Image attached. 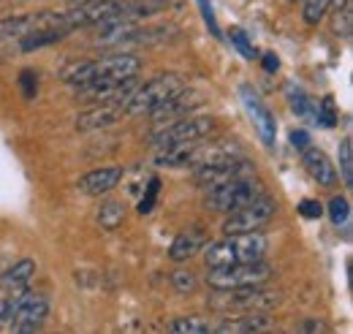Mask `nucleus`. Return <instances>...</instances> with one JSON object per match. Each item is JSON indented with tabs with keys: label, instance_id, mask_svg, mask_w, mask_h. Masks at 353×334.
<instances>
[{
	"label": "nucleus",
	"instance_id": "nucleus-1",
	"mask_svg": "<svg viewBox=\"0 0 353 334\" xmlns=\"http://www.w3.org/2000/svg\"><path fill=\"white\" fill-rule=\"evenodd\" d=\"M141 63L136 55H109V57H95V60H79V63H71L60 71V79L65 84H74V87H82V84L92 82H106V79H125L139 74Z\"/></svg>",
	"mask_w": 353,
	"mask_h": 334
},
{
	"label": "nucleus",
	"instance_id": "nucleus-2",
	"mask_svg": "<svg viewBox=\"0 0 353 334\" xmlns=\"http://www.w3.org/2000/svg\"><path fill=\"white\" fill-rule=\"evenodd\" d=\"M272 277V266L261 261H245V264H231V266H215L207 275V286L212 291H234V288H248V286H264Z\"/></svg>",
	"mask_w": 353,
	"mask_h": 334
},
{
	"label": "nucleus",
	"instance_id": "nucleus-3",
	"mask_svg": "<svg viewBox=\"0 0 353 334\" xmlns=\"http://www.w3.org/2000/svg\"><path fill=\"white\" fill-rule=\"evenodd\" d=\"M261 193H266L261 188V182L253 177H242V179H231V182H223L215 188H207V196H204V207L212 209V212H234V209L250 204L253 199H259Z\"/></svg>",
	"mask_w": 353,
	"mask_h": 334
},
{
	"label": "nucleus",
	"instance_id": "nucleus-4",
	"mask_svg": "<svg viewBox=\"0 0 353 334\" xmlns=\"http://www.w3.org/2000/svg\"><path fill=\"white\" fill-rule=\"evenodd\" d=\"M182 87H185V79L179 74H158L133 90L131 98L125 101V115H150L155 106L169 101Z\"/></svg>",
	"mask_w": 353,
	"mask_h": 334
},
{
	"label": "nucleus",
	"instance_id": "nucleus-5",
	"mask_svg": "<svg viewBox=\"0 0 353 334\" xmlns=\"http://www.w3.org/2000/svg\"><path fill=\"white\" fill-rule=\"evenodd\" d=\"M283 302L280 291H264L261 286L234 288V291H218L212 299V307L218 310H236V313H269Z\"/></svg>",
	"mask_w": 353,
	"mask_h": 334
},
{
	"label": "nucleus",
	"instance_id": "nucleus-6",
	"mask_svg": "<svg viewBox=\"0 0 353 334\" xmlns=\"http://www.w3.org/2000/svg\"><path fill=\"white\" fill-rule=\"evenodd\" d=\"M49 28H65V11H33V14H17V17H6L0 19V41L8 39H25L30 33L49 30ZM71 33V30H68Z\"/></svg>",
	"mask_w": 353,
	"mask_h": 334
},
{
	"label": "nucleus",
	"instance_id": "nucleus-7",
	"mask_svg": "<svg viewBox=\"0 0 353 334\" xmlns=\"http://www.w3.org/2000/svg\"><path fill=\"white\" fill-rule=\"evenodd\" d=\"M274 212H277V202H274L272 196L261 193V196L253 199L250 204L228 212V217H225V223H223V231H225V237H228V234L259 231L261 226H266V223L274 217Z\"/></svg>",
	"mask_w": 353,
	"mask_h": 334
},
{
	"label": "nucleus",
	"instance_id": "nucleus-8",
	"mask_svg": "<svg viewBox=\"0 0 353 334\" xmlns=\"http://www.w3.org/2000/svg\"><path fill=\"white\" fill-rule=\"evenodd\" d=\"M215 130V120L212 117H199V115H185L176 117L172 123H163L150 139L155 147H166L174 141H190V139H204Z\"/></svg>",
	"mask_w": 353,
	"mask_h": 334
},
{
	"label": "nucleus",
	"instance_id": "nucleus-9",
	"mask_svg": "<svg viewBox=\"0 0 353 334\" xmlns=\"http://www.w3.org/2000/svg\"><path fill=\"white\" fill-rule=\"evenodd\" d=\"M46 315H49V302L44 293L22 288L17 293V310L11 318V329L14 332H39L44 326Z\"/></svg>",
	"mask_w": 353,
	"mask_h": 334
},
{
	"label": "nucleus",
	"instance_id": "nucleus-10",
	"mask_svg": "<svg viewBox=\"0 0 353 334\" xmlns=\"http://www.w3.org/2000/svg\"><path fill=\"white\" fill-rule=\"evenodd\" d=\"M136 74L125 79H106V82H92L77 87V101H92V104H120L125 109V101L136 90Z\"/></svg>",
	"mask_w": 353,
	"mask_h": 334
},
{
	"label": "nucleus",
	"instance_id": "nucleus-11",
	"mask_svg": "<svg viewBox=\"0 0 353 334\" xmlns=\"http://www.w3.org/2000/svg\"><path fill=\"white\" fill-rule=\"evenodd\" d=\"M256 166L245 158H231V161H218V164H204L196 166V182L201 188H215L231 179H242V177H253Z\"/></svg>",
	"mask_w": 353,
	"mask_h": 334
},
{
	"label": "nucleus",
	"instance_id": "nucleus-12",
	"mask_svg": "<svg viewBox=\"0 0 353 334\" xmlns=\"http://www.w3.org/2000/svg\"><path fill=\"white\" fill-rule=\"evenodd\" d=\"M204 101H207V95H204V92L182 87V90H179L176 95H172L169 101H163L161 106H155V109L150 112V117H152L158 126H163V123H172V120H176V117L190 115V112H193V109H199Z\"/></svg>",
	"mask_w": 353,
	"mask_h": 334
},
{
	"label": "nucleus",
	"instance_id": "nucleus-13",
	"mask_svg": "<svg viewBox=\"0 0 353 334\" xmlns=\"http://www.w3.org/2000/svg\"><path fill=\"white\" fill-rule=\"evenodd\" d=\"M201 139H190V141H174V144H166V147H158V155H155V164L158 166H169V168H185V166H196L199 158H201Z\"/></svg>",
	"mask_w": 353,
	"mask_h": 334
},
{
	"label": "nucleus",
	"instance_id": "nucleus-14",
	"mask_svg": "<svg viewBox=\"0 0 353 334\" xmlns=\"http://www.w3.org/2000/svg\"><path fill=\"white\" fill-rule=\"evenodd\" d=\"M120 179H123V166H101L95 168V171H90V174H85L77 182V188L85 196H106V193H112L117 188Z\"/></svg>",
	"mask_w": 353,
	"mask_h": 334
},
{
	"label": "nucleus",
	"instance_id": "nucleus-15",
	"mask_svg": "<svg viewBox=\"0 0 353 334\" xmlns=\"http://www.w3.org/2000/svg\"><path fill=\"white\" fill-rule=\"evenodd\" d=\"M239 92H242V98H245V109L250 112V117H253V123L259 128V133H261V139H264V144H274V117H272V112L266 109L264 104H261V98L245 84V87H239Z\"/></svg>",
	"mask_w": 353,
	"mask_h": 334
},
{
	"label": "nucleus",
	"instance_id": "nucleus-16",
	"mask_svg": "<svg viewBox=\"0 0 353 334\" xmlns=\"http://www.w3.org/2000/svg\"><path fill=\"white\" fill-rule=\"evenodd\" d=\"M231 248L236 253V264L245 261H261L269 250V239L259 231H248V234H228Z\"/></svg>",
	"mask_w": 353,
	"mask_h": 334
},
{
	"label": "nucleus",
	"instance_id": "nucleus-17",
	"mask_svg": "<svg viewBox=\"0 0 353 334\" xmlns=\"http://www.w3.org/2000/svg\"><path fill=\"white\" fill-rule=\"evenodd\" d=\"M302 164H305L307 174L318 182V185L332 188V185L337 182V168L332 166V161H329V155H326L323 150H318V147L302 150Z\"/></svg>",
	"mask_w": 353,
	"mask_h": 334
},
{
	"label": "nucleus",
	"instance_id": "nucleus-18",
	"mask_svg": "<svg viewBox=\"0 0 353 334\" xmlns=\"http://www.w3.org/2000/svg\"><path fill=\"white\" fill-rule=\"evenodd\" d=\"M125 115V109L120 104H98L88 112H82L77 117V130H98V128L114 126L120 117Z\"/></svg>",
	"mask_w": 353,
	"mask_h": 334
},
{
	"label": "nucleus",
	"instance_id": "nucleus-19",
	"mask_svg": "<svg viewBox=\"0 0 353 334\" xmlns=\"http://www.w3.org/2000/svg\"><path fill=\"white\" fill-rule=\"evenodd\" d=\"M269 329H272V318H266V313H245L242 318H231V321L212 326V332L221 334H253L269 332Z\"/></svg>",
	"mask_w": 353,
	"mask_h": 334
},
{
	"label": "nucleus",
	"instance_id": "nucleus-20",
	"mask_svg": "<svg viewBox=\"0 0 353 334\" xmlns=\"http://www.w3.org/2000/svg\"><path fill=\"white\" fill-rule=\"evenodd\" d=\"M33 275H36V261H33V258H22V261H17L14 266H8V269L3 272L0 286L8 293L22 291V288H28V283L33 280Z\"/></svg>",
	"mask_w": 353,
	"mask_h": 334
},
{
	"label": "nucleus",
	"instance_id": "nucleus-21",
	"mask_svg": "<svg viewBox=\"0 0 353 334\" xmlns=\"http://www.w3.org/2000/svg\"><path fill=\"white\" fill-rule=\"evenodd\" d=\"M201 248H204V234L199 228H190V231L176 234V239L172 242V248H169V258L174 264H182V261L193 258Z\"/></svg>",
	"mask_w": 353,
	"mask_h": 334
},
{
	"label": "nucleus",
	"instance_id": "nucleus-22",
	"mask_svg": "<svg viewBox=\"0 0 353 334\" xmlns=\"http://www.w3.org/2000/svg\"><path fill=\"white\" fill-rule=\"evenodd\" d=\"M95 220H98V226H101L103 231H117V228L125 223V204H123V202H114V199L103 202V204L98 207Z\"/></svg>",
	"mask_w": 353,
	"mask_h": 334
},
{
	"label": "nucleus",
	"instance_id": "nucleus-23",
	"mask_svg": "<svg viewBox=\"0 0 353 334\" xmlns=\"http://www.w3.org/2000/svg\"><path fill=\"white\" fill-rule=\"evenodd\" d=\"M65 36H68L65 28H49V30L30 33V36H25V39H19V41H22V49H25V52H33V49H41V46H49V43H60Z\"/></svg>",
	"mask_w": 353,
	"mask_h": 334
},
{
	"label": "nucleus",
	"instance_id": "nucleus-24",
	"mask_svg": "<svg viewBox=\"0 0 353 334\" xmlns=\"http://www.w3.org/2000/svg\"><path fill=\"white\" fill-rule=\"evenodd\" d=\"M169 332L172 334H210L212 326L196 315H179L169 324Z\"/></svg>",
	"mask_w": 353,
	"mask_h": 334
},
{
	"label": "nucleus",
	"instance_id": "nucleus-25",
	"mask_svg": "<svg viewBox=\"0 0 353 334\" xmlns=\"http://www.w3.org/2000/svg\"><path fill=\"white\" fill-rule=\"evenodd\" d=\"M332 30H334V36H340V39H351V33H353L351 6L334 11V17H332Z\"/></svg>",
	"mask_w": 353,
	"mask_h": 334
},
{
	"label": "nucleus",
	"instance_id": "nucleus-26",
	"mask_svg": "<svg viewBox=\"0 0 353 334\" xmlns=\"http://www.w3.org/2000/svg\"><path fill=\"white\" fill-rule=\"evenodd\" d=\"M340 174H343V182H345V188H353V150H351V139H343V141H340Z\"/></svg>",
	"mask_w": 353,
	"mask_h": 334
},
{
	"label": "nucleus",
	"instance_id": "nucleus-27",
	"mask_svg": "<svg viewBox=\"0 0 353 334\" xmlns=\"http://www.w3.org/2000/svg\"><path fill=\"white\" fill-rule=\"evenodd\" d=\"M329 217H332V223H334L337 228L348 223V217H351V204H348L345 196H334V199L329 202Z\"/></svg>",
	"mask_w": 353,
	"mask_h": 334
},
{
	"label": "nucleus",
	"instance_id": "nucleus-28",
	"mask_svg": "<svg viewBox=\"0 0 353 334\" xmlns=\"http://www.w3.org/2000/svg\"><path fill=\"white\" fill-rule=\"evenodd\" d=\"M172 286L176 293H193L199 286V277L190 269H176V272H172Z\"/></svg>",
	"mask_w": 353,
	"mask_h": 334
},
{
	"label": "nucleus",
	"instance_id": "nucleus-29",
	"mask_svg": "<svg viewBox=\"0 0 353 334\" xmlns=\"http://www.w3.org/2000/svg\"><path fill=\"white\" fill-rule=\"evenodd\" d=\"M326 11H329V0H305V22L307 25H318Z\"/></svg>",
	"mask_w": 353,
	"mask_h": 334
},
{
	"label": "nucleus",
	"instance_id": "nucleus-30",
	"mask_svg": "<svg viewBox=\"0 0 353 334\" xmlns=\"http://www.w3.org/2000/svg\"><path fill=\"white\" fill-rule=\"evenodd\" d=\"M288 101H291V109H294L299 117H307L310 115V101L299 87H294V84L288 87Z\"/></svg>",
	"mask_w": 353,
	"mask_h": 334
},
{
	"label": "nucleus",
	"instance_id": "nucleus-31",
	"mask_svg": "<svg viewBox=\"0 0 353 334\" xmlns=\"http://www.w3.org/2000/svg\"><path fill=\"white\" fill-rule=\"evenodd\" d=\"M318 123H321V126H326V128L337 126V112H334V101H332V98H323V101H321Z\"/></svg>",
	"mask_w": 353,
	"mask_h": 334
},
{
	"label": "nucleus",
	"instance_id": "nucleus-32",
	"mask_svg": "<svg viewBox=\"0 0 353 334\" xmlns=\"http://www.w3.org/2000/svg\"><path fill=\"white\" fill-rule=\"evenodd\" d=\"M155 196H158V179H152V182H150V190H147V199H141V204H139V212H141V215H147V212H152V204H155Z\"/></svg>",
	"mask_w": 353,
	"mask_h": 334
},
{
	"label": "nucleus",
	"instance_id": "nucleus-33",
	"mask_svg": "<svg viewBox=\"0 0 353 334\" xmlns=\"http://www.w3.org/2000/svg\"><path fill=\"white\" fill-rule=\"evenodd\" d=\"M299 212H302L305 217H321V215H323V207H321L318 202H312V199H305V202L299 204Z\"/></svg>",
	"mask_w": 353,
	"mask_h": 334
},
{
	"label": "nucleus",
	"instance_id": "nucleus-34",
	"mask_svg": "<svg viewBox=\"0 0 353 334\" xmlns=\"http://www.w3.org/2000/svg\"><path fill=\"white\" fill-rule=\"evenodd\" d=\"M291 144H294L299 153H302V150H307V147H310V133H307V130H294V133H291Z\"/></svg>",
	"mask_w": 353,
	"mask_h": 334
},
{
	"label": "nucleus",
	"instance_id": "nucleus-35",
	"mask_svg": "<svg viewBox=\"0 0 353 334\" xmlns=\"http://www.w3.org/2000/svg\"><path fill=\"white\" fill-rule=\"evenodd\" d=\"M231 39H234V41H236V46H239V49H242V52H245V55H248V57H253V49H250V46H248V41H245V36H242V33H239V30H234V36H231Z\"/></svg>",
	"mask_w": 353,
	"mask_h": 334
},
{
	"label": "nucleus",
	"instance_id": "nucleus-36",
	"mask_svg": "<svg viewBox=\"0 0 353 334\" xmlns=\"http://www.w3.org/2000/svg\"><path fill=\"white\" fill-rule=\"evenodd\" d=\"M302 332H329V326L321 324V321H305L302 324Z\"/></svg>",
	"mask_w": 353,
	"mask_h": 334
},
{
	"label": "nucleus",
	"instance_id": "nucleus-37",
	"mask_svg": "<svg viewBox=\"0 0 353 334\" xmlns=\"http://www.w3.org/2000/svg\"><path fill=\"white\" fill-rule=\"evenodd\" d=\"M264 68L266 71H277V68H280V63H277V57H274V55H266Z\"/></svg>",
	"mask_w": 353,
	"mask_h": 334
},
{
	"label": "nucleus",
	"instance_id": "nucleus-38",
	"mask_svg": "<svg viewBox=\"0 0 353 334\" xmlns=\"http://www.w3.org/2000/svg\"><path fill=\"white\" fill-rule=\"evenodd\" d=\"M329 6H332V11H337V8H345V6H351V0H329Z\"/></svg>",
	"mask_w": 353,
	"mask_h": 334
},
{
	"label": "nucleus",
	"instance_id": "nucleus-39",
	"mask_svg": "<svg viewBox=\"0 0 353 334\" xmlns=\"http://www.w3.org/2000/svg\"><path fill=\"white\" fill-rule=\"evenodd\" d=\"M79 3H88V0H79Z\"/></svg>",
	"mask_w": 353,
	"mask_h": 334
}]
</instances>
